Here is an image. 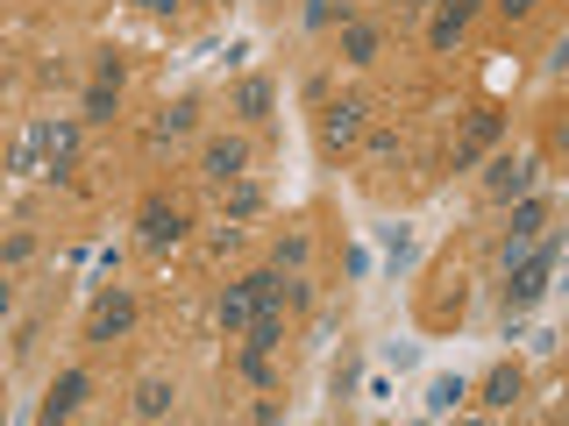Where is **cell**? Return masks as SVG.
<instances>
[{
    "instance_id": "cell-1",
    "label": "cell",
    "mask_w": 569,
    "mask_h": 426,
    "mask_svg": "<svg viewBox=\"0 0 569 426\" xmlns=\"http://www.w3.org/2000/svg\"><path fill=\"white\" fill-rule=\"evenodd\" d=\"M548 270H556V242H534V256H520L505 270V313H527L534 299L548 292Z\"/></svg>"
},
{
    "instance_id": "cell-2",
    "label": "cell",
    "mask_w": 569,
    "mask_h": 426,
    "mask_svg": "<svg viewBox=\"0 0 569 426\" xmlns=\"http://www.w3.org/2000/svg\"><path fill=\"white\" fill-rule=\"evenodd\" d=\"M542 227H548V206H542V200H520V206H513V227H505V249H499V256H505V270H513L520 256H534Z\"/></svg>"
},
{
    "instance_id": "cell-3",
    "label": "cell",
    "mask_w": 569,
    "mask_h": 426,
    "mask_svg": "<svg viewBox=\"0 0 569 426\" xmlns=\"http://www.w3.org/2000/svg\"><path fill=\"white\" fill-rule=\"evenodd\" d=\"M129 327H136V299H129V292H108V299L93 306V320H86V341H122Z\"/></svg>"
},
{
    "instance_id": "cell-4",
    "label": "cell",
    "mask_w": 569,
    "mask_h": 426,
    "mask_svg": "<svg viewBox=\"0 0 569 426\" xmlns=\"http://www.w3.org/2000/svg\"><path fill=\"white\" fill-rule=\"evenodd\" d=\"M321 143H327V149H356V143H364V100L321 107Z\"/></svg>"
},
{
    "instance_id": "cell-5",
    "label": "cell",
    "mask_w": 569,
    "mask_h": 426,
    "mask_svg": "<svg viewBox=\"0 0 569 426\" xmlns=\"http://www.w3.org/2000/svg\"><path fill=\"white\" fill-rule=\"evenodd\" d=\"M484 192H491V200H527V192H534V157H499L484 171Z\"/></svg>"
},
{
    "instance_id": "cell-6",
    "label": "cell",
    "mask_w": 569,
    "mask_h": 426,
    "mask_svg": "<svg viewBox=\"0 0 569 426\" xmlns=\"http://www.w3.org/2000/svg\"><path fill=\"white\" fill-rule=\"evenodd\" d=\"M171 242H186V206L149 200L143 206V249H171Z\"/></svg>"
},
{
    "instance_id": "cell-7",
    "label": "cell",
    "mask_w": 569,
    "mask_h": 426,
    "mask_svg": "<svg viewBox=\"0 0 569 426\" xmlns=\"http://www.w3.org/2000/svg\"><path fill=\"white\" fill-rule=\"evenodd\" d=\"M477 8H484V0H434V29H427V43H434V51H456Z\"/></svg>"
},
{
    "instance_id": "cell-8",
    "label": "cell",
    "mask_w": 569,
    "mask_h": 426,
    "mask_svg": "<svg viewBox=\"0 0 569 426\" xmlns=\"http://www.w3.org/2000/svg\"><path fill=\"white\" fill-rule=\"evenodd\" d=\"M243 171H249V143H243V135L207 143V178H214V186H228V178H243Z\"/></svg>"
},
{
    "instance_id": "cell-9",
    "label": "cell",
    "mask_w": 569,
    "mask_h": 426,
    "mask_svg": "<svg viewBox=\"0 0 569 426\" xmlns=\"http://www.w3.org/2000/svg\"><path fill=\"white\" fill-rule=\"evenodd\" d=\"M86 391H93V377H86V370H65V377L51 384V399H43V419H71V413L86 405Z\"/></svg>"
},
{
    "instance_id": "cell-10",
    "label": "cell",
    "mask_w": 569,
    "mask_h": 426,
    "mask_svg": "<svg viewBox=\"0 0 569 426\" xmlns=\"http://www.w3.org/2000/svg\"><path fill=\"white\" fill-rule=\"evenodd\" d=\"M520 391H527V377H520V362H499V370L484 377V384H477V399L491 405V413H513V399Z\"/></svg>"
},
{
    "instance_id": "cell-11",
    "label": "cell",
    "mask_w": 569,
    "mask_h": 426,
    "mask_svg": "<svg viewBox=\"0 0 569 426\" xmlns=\"http://www.w3.org/2000/svg\"><path fill=\"white\" fill-rule=\"evenodd\" d=\"M257 306H264V299H257V284H228V292H221V327H228V334H243L249 327V320H257Z\"/></svg>"
},
{
    "instance_id": "cell-12",
    "label": "cell",
    "mask_w": 569,
    "mask_h": 426,
    "mask_svg": "<svg viewBox=\"0 0 569 426\" xmlns=\"http://www.w3.org/2000/svg\"><path fill=\"white\" fill-rule=\"evenodd\" d=\"M491 143H499V114H470V128H462V143H456V171H470L477 149H491Z\"/></svg>"
},
{
    "instance_id": "cell-13",
    "label": "cell",
    "mask_w": 569,
    "mask_h": 426,
    "mask_svg": "<svg viewBox=\"0 0 569 426\" xmlns=\"http://www.w3.org/2000/svg\"><path fill=\"white\" fill-rule=\"evenodd\" d=\"M378 51H384V29L378 22H349V29H342V57H349V65H370Z\"/></svg>"
},
{
    "instance_id": "cell-14",
    "label": "cell",
    "mask_w": 569,
    "mask_h": 426,
    "mask_svg": "<svg viewBox=\"0 0 569 426\" xmlns=\"http://www.w3.org/2000/svg\"><path fill=\"white\" fill-rule=\"evenodd\" d=\"M271 107H278L271 79H243V86H235V114H243V121H271Z\"/></svg>"
},
{
    "instance_id": "cell-15",
    "label": "cell",
    "mask_w": 569,
    "mask_h": 426,
    "mask_svg": "<svg viewBox=\"0 0 569 426\" xmlns=\"http://www.w3.org/2000/svg\"><path fill=\"white\" fill-rule=\"evenodd\" d=\"M129 405H136V419H164V413L178 405V391L164 384V377H143V384H136V399H129Z\"/></svg>"
},
{
    "instance_id": "cell-16",
    "label": "cell",
    "mask_w": 569,
    "mask_h": 426,
    "mask_svg": "<svg viewBox=\"0 0 569 426\" xmlns=\"http://www.w3.org/2000/svg\"><path fill=\"white\" fill-rule=\"evenodd\" d=\"M243 334H249L243 348H264V356H271V348L284 341V306H257V320H249Z\"/></svg>"
},
{
    "instance_id": "cell-17",
    "label": "cell",
    "mask_w": 569,
    "mask_h": 426,
    "mask_svg": "<svg viewBox=\"0 0 569 426\" xmlns=\"http://www.w3.org/2000/svg\"><path fill=\"white\" fill-rule=\"evenodd\" d=\"M192 121H200V100H171L157 114V143H178V135H192Z\"/></svg>"
},
{
    "instance_id": "cell-18",
    "label": "cell",
    "mask_w": 569,
    "mask_h": 426,
    "mask_svg": "<svg viewBox=\"0 0 569 426\" xmlns=\"http://www.w3.org/2000/svg\"><path fill=\"white\" fill-rule=\"evenodd\" d=\"M43 157H51V121H36V128L22 135V149H14V171H36Z\"/></svg>"
},
{
    "instance_id": "cell-19",
    "label": "cell",
    "mask_w": 569,
    "mask_h": 426,
    "mask_svg": "<svg viewBox=\"0 0 569 426\" xmlns=\"http://www.w3.org/2000/svg\"><path fill=\"white\" fill-rule=\"evenodd\" d=\"M462 399H470L462 377H434V384H427V413H448V405H462Z\"/></svg>"
},
{
    "instance_id": "cell-20",
    "label": "cell",
    "mask_w": 569,
    "mask_h": 426,
    "mask_svg": "<svg viewBox=\"0 0 569 426\" xmlns=\"http://www.w3.org/2000/svg\"><path fill=\"white\" fill-rule=\"evenodd\" d=\"M71 149H79V128H71V121H51V171H71Z\"/></svg>"
},
{
    "instance_id": "cell-21",
    "label": "cell",
    "mask_w": 569,
    "mask_h": 426,
    "mask_svg": "<svg viewBox=\"0 0 569 426\" xmlns=\"http://www.w3.org/2000/svg\"><path fill=\"white\" fill-rule=\"evenodd\" d=\"M114 107H122V86H93L86 93V121H114Z\"/></svg>"
},
{
    "instance_id": "cell-22",
    "label": "cell",
    "mask_w": 569,
    "mask_h": 426,
    "mask_svg": "<svg viewBox=\"0 0 569 426\" xmlns=\"http://www.w3.org/2000/svg\"><path fill=\"white\" fill-rule=\"evenodd\" d=\"M228 186H235V192H228V213H235V221H249V213L264 206V192L249 186V178H228Z\"/></svg>"
},
{
    "instance_id": "cell-23",
    "label": "cell",
    "mask_w": 569,
    "mask_h": 426,
    "mask_svg": "<svg viewBox=\"0 0 569 426\" xmlns=\"http://www.w3.org/2000/svg\"><path fill=\"white\" fill-rule=\"evenodd\" d=\"M327 22H349V0H306V29H327Z\"/></svg>"
},
{
    "instance_id": "cell-24",
    "label": "cell",
    "mask_w": 569,
    "mask_h": 426,
    "mask_svg": "<svg viewBox=\"0 0 569 426\" xmlns=\"http://www.w3.org/2000/svg\"><path fill=\"white\" fill-rule=\"evenodd\" d=\"M243 377H249V384H264V391L278 384V370H271V356H264V348H243Z\"/></svg>"
},
{
    "instance_id": "cell-25",
    "label": "cell",
    "mask_w": 569,
    "mask_h": 426,
    "mask_svg": "<svg viewBox=\"0 0 569 426\" xmlns=\"http://www.w3.org/2000/svg\"><path fill=\"white\" fill-rule=\"evenodd\" d=\"M306 249H313L306 235H284V242H278V270H299V264H306Z\"/></svg>"
},
{
    "instance_id": "cell-26",
    "label": "cell",
    "mask_w": 569,
    "mask_h": 426,
    "mask_svg": "<svg viewBox=\"0 0 569 426\" xmlns=\"http://www.w3.org/2000/svg\"><path fill=\"white\" fill-rule=\"evenodd\" d=\"M122 79H129V65H122L114 51H100V71H93V86H122Z\"/></svg>"
},
{
    "instance_id": "cell-27",
    "label": "cell",
    "mask_w": 569,
    "mask_h": 426,
    "mask_svg": "<svg viewBox=\"0 0 569 426\" xmlns=\"http://www.w3.org/2000/svg\"><path fill=\"white\" fill-rule=\"evenodd\" d=\"M499 8H505V14H513V22H520V14H534V8H542V0H499Z\"/></svg>"
},
{
    "instance_id": "cell-28",
    "label": "cell",
    "mask_w": 569,
    "mask_h": 426,
    "mask_svg": "<svg viewBox=\"0 0 569 426\" xmlns=\"http://www.w3.org/2000/svg\"><path fill=\"white\" fill-rule=\"evenodd\" d=\"M136 8H149V14H171V8H178V0H136Z\"/></svg>"
},
{
    "instance_id": "cell-29",
    "label": "cell",
    "mask_w": 569,
    "mask_h": 426,
    "mask_svg": "<svg viewBox=\"0 0 569 426\" xmlns=\"http://www.w3.org/2000/svg\"><path fill=\"white\" fill-rule=\"evenodd\" d=\"M8 306H14V284H0V320H8Z\"/></svg>"
},
{
    "instance_id": "cell-30",
    "label": "cell",
    "mask_w": 569,
    "mask_h": 426,
    "mask_svg": "<svg viewBox=\"0 0 569 426\" xmlns=\"http://www.w3.org/2000/svg\"><path fill=\"white\" fill-rule=\"evenodd\" d=\"M399 8H434V0H399Z\"/></svg>"
},
{
    "instance_id": "cell-31",
    "label": "cell",
    "mask_w": 569,
    "mask_h": 426,
    "mask_svg": "<svg viewBox=\"0 0 569 426\" xmlns=\"http://www.w3.org/2000/svg\"><path fill=\"white\" fill-rule=\"evenodd\" d=\"M207 8H221V0H207Z\"/></svg>"
}]
</instances>
